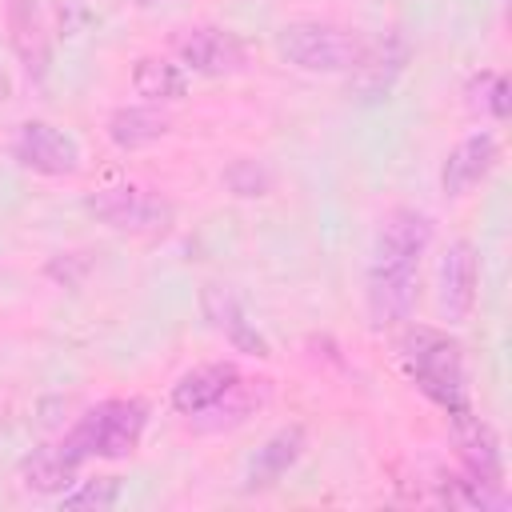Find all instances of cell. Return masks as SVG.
Wrapping results in <instances>:
<instances>
[{"label":"cell","mask_w":512,"mask_h":512,"mask_svg":"<svg viewBox=\"0 0 512 512\" xmlns=\"http://www.w3.org/2000/svg\"><path fill=\"white\" fill-rule=\"evenodd\" d=\"M400 360L404 372L412 376V384L448 412L452 428L472 420V392H468V372H464V344L456 336H448L444 328H428V324H408L400 336Z\"/></svg>","instance_id":"1"},{"label":"cell","mask_w":512,"mask_h":512,"mask_svg":"<svg viewBox=\"0 0 512 512\" xmlns=\"http://www.w3.org/2000/svg\"><path fill=\"white\" fill-rule=\"evenodd\" d=\"M148 428V404L128 396V400H104L96 408H88L64 440H56L64 448V456L80 468L88 460H124L140 448Z\"/></svg>","instance_id":"2"},{"label":"cell","mask_w":512,"mask_h":512,"mask_svg":"<svg viewBox=\"0 0 512 512\" xmlns=\"http://www.w3.org/2000/svg\"><path fill=\"white\" fill-rule=\"evenodd\" d=\"M276 52L284 64L320 76H348L364 52V36L328 20H292L276 32Z\"/></svg>","instance_id":"3"},{"label":"cell","mask_w":512,"mask_h":512,"mask_svg":"<svg viewBox=\"0 0 512 512\" xmlns=\"http://www.w3.org/2000/svg\"><path fill=\"white\" fill-rule=\"evenodd\" d=\"M84 208L116 232L156 236V232H168L176 224V204L148 192V188H136V184H108V188L92 192L84 200Z\"/></svg>","instance_id":"4"},{"label":"cell","mask_w":512,"mask_h":512,"mask_svg":"<svg viewBox=\"0 0 512 512\" xmlns=\"http://www.w3.org/2000/svg\"><path fill=\"white\" fill-rule=\"evenodd\" d=\"M432 244V216L420 208H392L372 236L368 268L376 272H416Z\"/></svg>","instance_id":"5"},{"label":"cell","mask_w":512,"mask_h":512,"mask_svg":"<svg viewBox=\"0 0 512 512\" xmlns=\"http://www.w3.org/2000/svg\"><path fill=\"white\" fill-rule=\"evenodd\" d=\"M12 156L36 176H72L80 172V144L48 120H24L12 136Z\"/></svg>","instance_id":"6"},{"label":"cell","mask_w":512,"mask_h":512,"mask_svg":"<svg viewBox=\"0 0 512 512\" xmlns=\"http://www.w3.org/2000/svg\"><path fill=\"white\" fill-rule=\"evenodd\" d=\"M184 72H200V76H232L248 64V48L236 32L228 28H216V24H196V28H184L176 40H172Z\"/></svg>","instance_id":"7"},{"label":"cell","mask_w":512,"mask_h":512,"mask_svg":"<svg viewBox=\"0 0 512 512\" xmlns=\"http://www.w3.org/2000/svg\"><path fill=\"white\" fill-rule=\"evenodd\" d=\"M476 284H480V260L468 240H452L436 268V308L448 324H464L476 308Z\"/></svg>","instance_id":"8"},{"label":"cell","mask_w":512,"mask_h":512,"mask_svg":"<svg viewBox=\"0 0 512 512\" xmlns=\"http://www.w3.org/2000/svg\"><path fill=\"white\" fill-rule=\"evenodd\" d=\"M200 312H204V320H208L236 352L256 356V360H268V356H272V344H268L264 332L248 320L240 296H236L228 284H204V288H200Z\"/></svg>","instance_id":"9"},{"label":"cell","mask_w":512,"mask_h":512,"mask_svg":"<svg viewBox=\"0 0 512 512\" xmlns=\"http://www.w3.org/2000/svg\"><path fill=\"white\" fill-rule=\"evenodd\" d=\"M240 388V372L232 360H212V364H200L192 372H184L176 384H172V412L180 416H204L212 412L216 404H224L232 392Z\"/></svg>","instance_id":"10"},{"label":"cell","mask_w":512,"mask_h":512,"mask_svg":"<svg viewBox=\"0 0 512 512\" xmlns=\"http://www.w3.org/2000/svg\"><path fill=\"white\" fill-rule=\"evenodd\" d=\"M404 64H408V44H404V36L384 32V36H376V40H364V52H360L356 68L348 72L356 96H360V100H384V96L392 92L396 76L404 72Z\"/></svg>","instance_id":"11"},{"label":"cell","mask_w":512,"mask_h":512,"mask_svg":"<svg viewBox=\"0 0 512 512\" xmlns=\"http://www.w3.org/2000/svg\"><path fill=\"white\" fill-rule=\"evenodd\" d=\"M496 164H500V140H496L492 132H472V136H464V140L444 156V164H440V192L452 196V200H460V196H468Z\"/></svg>","instance_id":"12"},{"label":"cell","mask_w":512,"mask_h":512,"mask_svg":"<svg viewBox=\"0 0 512 512\" xmlns=\"http://www.w3.org/2000/svg\"><path fill=\"white\" fill-rule=\"evenodd\" d=\"M304 448H308L304 424H284V428H276V432L252 452V460H248V468H244V492H264V488H272L276 480H284V476L300 464Z\"/></svg>","instance_id":"13"},{"label":"cell","mask_w":512,"mask_h":512,"mask_svg":"<svg viewBox=\"0 0 512 512\" xmlns=\"http://www.w3.org/2000/svg\"><path fill=\"white\" fill-rule=\"evenodd\" d=\"M364 304H368L372 328L404 324L416 308V272H376V268H368Z\"/></svg>","instance_id":"14"},{"label":"cell","mask_w":512,"mask_h":512,"mask_svg":"<svg viewBox=\"0 0 512 512\" xmlns=\"http://www.w3.org/2000/svg\"><path fill=\"white\" fill-rule=\"evenodd\" d=\"M456 440H460L464 472L476 476V480H484V484H492V488H500V480H504V456H500L496 432L480 416H472V420L456 424Z\"/></svg>","instance_id":"15"},{"label":"cell","mask_w":512,"mask_h":512,"mask_svg":"<svg viewBox=\"0 0 512 512\" xmlns=\"http://www.w3.org/2000/svg\"><path fill=\"white\" fill-rule=\"evenodd\" d=\"M168 132H172V120L152 104H124L108 116V140L124 152L148 148V144L164 140Z\"/></svg>","instance_id":"16"},{"label":"cell","mask_w":512,"mask_h":512,"mask_svg":"<svg viewBox=\"0 0 512 512\" xmlns=\"http://www.w3.org/2000/svg\"><path fill=\"white\" fill-rule=\"evenodd\" d=\"M76 464L64 456V448L60 444H40V448H32L24 460H20V480H24V488H32V492H40V496H60V492H68L72 484H76Z\"/></svg>","instance_id":"17"},{"label":"cell","mask_w":512,"mask_h":512,"mask_svg":"<svg viewBox=\"0 0 512 512\" xmlns=\"http://www.w3.org/2000/svg\"><path fill=\"white\" fill-rule=\"evenodd\" d=\"M132 92L148 104H172L188 96V72L184 64H172L168 56H140L132 64Z\"/></svg>","instance_id":"18"},{"label":"cell","mask_w":512,"mask_h":512,"mask_svg":"<svg viewBox=\"0 0 512 512\" xmlns=\"http://www.w3.org/2000/svg\"><path fill=\"white\" fill-rule=\"evenodd\" d=\"M8 24H12V44L32 76H44L48 68V36L36 12V0H8Z\"/></svg>","instance_id":"19"},{"label":"cell","mask_w":512,"mask_h":512,"mask_svg":"<svg viewBox=\"0 0 512 512\" xmlns=\"http://www.w3.org/2000/svg\"><path fill=\"white\" fill-rule=\"evenodd\" d=\"M224 188L232 196H240V200H260V196H268L276 188V172L256 156H240V160H232L224 168Z\"/></svg>","instance_id":"20"},{"label":"cell","mask_w":512,"mask_h":512,"mask_svg":"<svg viewBox=\"0 0 512 512\" xmlns=\"http://www.w3.org/2000/svg\"><path fill=\"white\" fill-rule=\"evenodd\" d=\"M120 500V476H96V480H76L68 492H60V508H112Z\"/></svg>","instance_id":"21"},{"label":"cell","mask_w":512,"mask_h":512,"mask_svg":"<svg viewBox=\"0 0 512 512\" xmlns=\"http://www.w3.org/2000/svg\"><path fill=\"white\" fill-rule=\"evenodd\" d=\"M472 104H480V108H488V116L492 120H508L512 116V96H508V76H500V72H480L476 80H472Z\"/></svg>","instance_id":"22"},{"label":"cell","mask_w":512,"mask_h":512,"mask_svg":"<svg viewBox=\"0 0 512 512\" xmlns=\"http://www.w3.org/2000/svg\"><path fill=\"white\" fill-rule=\"evenodd\" d=\"M8 96V76H4V68H0V100Z\"/></svg>","instance_id":"23"}]
</instances>
